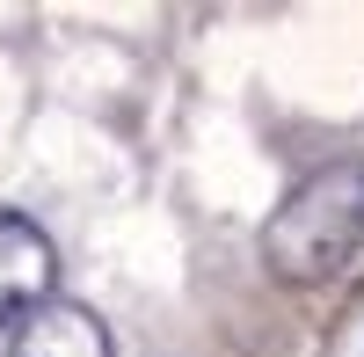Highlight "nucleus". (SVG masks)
Returning a JSON list of instances; mask_svg holds the SVG:
<instances>
[{"instance_id": "nucleus-1", "label": "nucleus", "mask_w": 364, "mask_h": 357, "mask_svg": "<svg viewBox=\"0 0 364 357\" xmlns=\"http://www.w3.org/2000/svg\"><path fill=\"white\" fill-rule=\"evenodd\" d=\"M357 241H364V168H357V161L306 175V183L277 204V219L262 226L269 270L291 277V284L336 277L343 262L357 255Z\"/></svg>"}, {"instance_id": "nucleus-3", "label": "nucleus", "mask_w": 364, "mask_h": 357, "mask_svg": "<svg viewBox=\"0 0 364 357\" xmlns=\"http://www.w3.org/2000/svg\"><path fill=\"white\" fill-rule=\"evenodd\" d=\"M8 357H109V336H102V321L87 314V307H73V299H44L37 314L15 321Z\"/></svg>"}, {"instance_id": "nucleus-2", "label": "nucleus", "mask_w": 364, "mask_h": 357, "mask_svg": "<svg viewBox=\"0 0 364 357\" xmlns=\"http://www.w3.org/2000/svg\"><path fill=\"white\" fill-rule=\"evenodd\" d=\"M51 277H58V255L44 241V226L22 212H0V321L15 329L22 314H37L51 299Z\"/></svg>"}]
</instances>
